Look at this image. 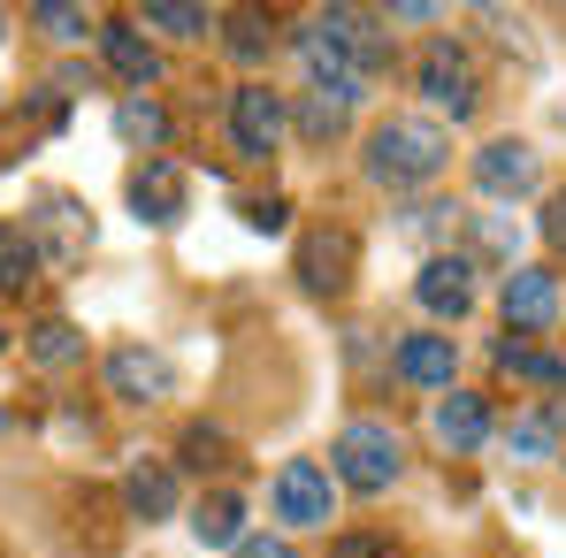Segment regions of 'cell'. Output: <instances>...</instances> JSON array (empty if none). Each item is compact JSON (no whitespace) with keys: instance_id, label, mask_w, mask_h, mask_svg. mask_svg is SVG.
Wrapping results in <instances>:
<instances>
[{"instance_id":"1","label":"cell","mask_w":566,"mask_h":558,"mask_svg":"<svg viewBox=\"0 0 566 558\" xmlns=\"http://www.w3.org/2000/svg\"><path fill=\"white\" fill-rule=\"evenodd\" d=\"M298 62L314 77V93H329L337 107H360L376 93V77L390 70V46H382L376 15L360 8H322L298 23Z\"/></svg>"},{"instance_id":"2","label":"cell","mask_w":566,"mask_h":558,"mask_svg":"<svg viewBox=\"0 0 566 558\" xmlns=\"http://www.w3.org/2000/svg\"><path fill=\"white\" fill-rule=\"evenodd\" d=\"M452 161V130L429 123V115H390L368 130V177L390 191H413V185H437Z\"/></svg>"},{"instance_id":"3","label":"cell","mask_w":566,"mask_h":558,"mask_svg":"<svg viewBox=\"0 0 566 558\" xmlns=\"http://www.w3.org/2000/svg\"><path fill=\"white\" fill-rule=\"evenodd\" d=\"M406 474V444L390 421H345L337 444H329V482L360 489V497H382L390 482Z\"/></svg>"},{"instance_id":"4","label":"cell","mask_w":566,"mask_h":558,"mask_svg":"<svg viewBox=\"0 0 566 558\" xmlns=\"http://www.w3.org/2000/svg\"><path fill=\"white\" fill-rule=\"evenodd\" d=\"M23 238H31L39 269H77V261L93 253V207H85V199H70V191H39V199H31Z\"/></svg>"},{"instance_id":"5","label":"cell","mask_w":566,"mask_h":558,"mask_svg":"<svg viewBox=\"0 0 566 558\" xmlns=\"http://www.w3.org/2000/svg\"><path fill=\"white\" fill-rule=\"evenodd\" d=\"M413 85H421V99H429L437 115H452V123H468L474 107H482V77H474L468 46H452V39H429V46H421Z\"/></svg>"},{"instance_id":"6","label":"cell","mask_w":566,"mask_h":558,"mask_svg":"<svg viewBox=\"0 0 566 558\" xmlns=\"http://www.w3.org/2000/svg\"><path fill=\"white\" fill-rule=\"evenodd\" d=\"M276 520L283 528H329L337 520V482L322 460H283L276 466Z\"/></svg>"},{"instance_id":"7","label":"cell","mask_w":566,"mask_h":558,"mask_svg":"<svg viewBox=\"0 0 566 558\" xmlns=\"http://www.w3.org/2000/svg\"><path fill=\"white\" fill-rule=\"evenodd\" d=\"M230 146L245 154V161H269L283 146V99L269 85H238L230 93Z\"/></svg>"},{"instance_id":"8","label":"cell","mask_w":566,"mask_h":558,"mask_svg":"<svg viewBox=\"0 0 566 558\" xmlns=\"http://www.w3.org/2000/svg\"><path fill=\"white\" fill-rule=\"evenodd\" d=\"M497 306H505V337H536V329L559 322V276L552 269H513Z\"/></svg>"},{"instance_id":"9","label":"cell","mask_w":566,"mask_h":558,"mask_svg":"<svg viewBox=\"0 0 566 558\" xmlns=\"http://www.w3.org/2000/svg\"><path fill=\"white\" fill-rule=\"evenodd\" d=\"M107 390L130 398V406H154V398H177V360L154 352V345H123L107 352Z\"/></svg>"},{"instance_id":"10","label":"cell","mask_w":566,"mask_h":558,"mask_svg":"<svg viewBox=\"0 0 566 558\" xmlns=\"http://www.w3.org/2000/svg\"><path fill=\"white\" fill-rule=\"evenodd\" d=\"M413 298H421L437 322H460V314L474 306V261L468 253H429L421 276H413Z\"/></svg>"},{"instance_id":"11","label":"cell","mask_w":566,"mask_h":558,"mask_svg":"<svg viewBox=\"0 0 566 558\" xmlns=\"http://www.w3.org/2000/svg\"><path fill=\"white\" fill-rule=\"evenodd\" d=\"M474 185L490 191V199H528L536 191V146L528 138H490L474 154Z\"/></svg>"},{"instance_id":"12","label":"cell","mask_w":566,"mask_h":558,"mask_svg":"<svg viewBox=\"0 0 566 558\" xmlns=\"http://www.w3.org/2000/svg\"><path fill=\"white\" fill-rule=\"evenodd\" d=\"M390 368H398V382H413V390H452V375H460V345L437 337V329H421V337H398Z\"/></svg>"},{"instance_id":"13","label":"cell","mask_w":566,"mask_h":558,"mask_svg":"<svg viewBox=\"0 0 566 558\" xmlns=\"http://www.w3.org/2000/svg\"><path fill=\"white\" fill-rule=\"evenodd\" d=\"M130 214L138 222H154V230H169L177 214H185V169L161 154V161H146L138 177H130Z\"/></svg>"},{"instance_id":"14","label":"cell","mask_w":566,"mask_h":558,"mask_svg":"<svg viewBox=\"0 0 566 558\" xmlns=\"http://www.w3.org/2000/svg\"><path fill=\"white\" fill-rule=\"evenodd\" d=\"M298 276H306V291H345L353 283V230H314L298 245Z\"/></svg>"},{"instance_id":"15","label":"cell","mask_w":566,"mask_h":558,"mask_svg":"<svg viewBox=\"0 0 566 558\" xmlns=\"http://www.w3.org/2000/svg\"><path fill=\"white\" fill-rule=\"evenodd\" d=\"M437 444H452V452H482V444H490V398H474V390H444V398H437Z\"/></svg>"},{"instance_id":"16","label":"cell","mask_w":566,"mask_h":558,"mask_svg":"<svg viewBox=\"0 0 566 558\" xmlns=\"http://www.w3.org/2000/svg\"><path fill=\"white\" fill-rule=\"evenodd\" d=\"M177 497H185V489H177V466L169 460H138L130 474H123V505H130L138 520H169Z\"/></svg>"},{"instance_id":"17","label":"cell","mask_w":566,"mask_h":558,"mask_svg":"<svg viewBox=\"0 0 566 558\" xmlns=\"http://www.w3.org/2000/svg\"><path fill=\"white\" fill-rule=\"evenodd\" d=\"M99 54H107V70H115V77H130L138 93L161 77V54H154V39H146L138 23H107V31H99Z\"/></svg>"},{"instance_id":"18","label":"cell","mask_w":566,"mask_h":558,"mask_svg":"<svg viewBox=\"0 0 566 558\" xmlns=\"http://www.w3.org/2000/svg\"><path fill=\"white\" fill-rule=\"evenodd\" d=\"M115 138H123V146H138L146 161H161V146H169V107H161V99H146V93H130L123 107H115Z\"/></svg>"},{"instance_id":"19","label":"cell","mask_w":566,"mask_h":558,"mask_svg":"<svg viewBox=\"0 0 566 558\" xmlns=\"http://www.w3.org/2000/svg\"><path fill=\"white\" fill-rule=\"evenodd\" d=\"M191 536H199L207 551H238V544H245V505H238L230 489L199 497V505H191Z\"/></svg>"},{"instance_id":"20","label":"cell","mask_w":566,"mask_h":558,"mask_svg":"<svg viewBox=\"0 0 566 558\" xmlns=\"http://www.w3.org/2000/svg\"><path fill=\"white\" fill-rule=\"evenodd\" d=\"M505 444H513V460H559V444H566V406L552 398V406H536V413H521Z\"/></svg>"},{"instance_id":"21","label":"cell","mask_w":566,"mask_h":558,"mask_svg":"<svg viewBox=\"0 0 566 558\" xmlns=\"http://www.w3.org/2000/svg\"><path fill=\"white\" fill-rule=\"evenodd\" d=\"M497 368L521 375V382H544V390H559V382H566L559 352H536V345H521V337H505V345H497Z\"/></svg>"},{"instance_id":"22","label":"cell","mask_w":566,"mask_h":558,"mask_svg":"<svg viewBox=\"0 0 566 558\" xmlns=\"http://www.w3.org/2000/svg\"><path fill=\"white\" fill-rule=\"evenodd\" d=\"M31 360H39V368H70V360H85V337H77L70 322L46 314V322L31 329Z\"/></svg>"},{"instance_id":"23","label":"cell","mask_w":566,"mask_h":558,"mask_svg":"<svg viewBox=\"0 0 566 558\" xmlns=\"http://www.w3.org/2000/svg\"><path fill=\"white\" fill-rule=\"evenodd\" d=\"M31 276H39V253H31L23 222H0V291H23Z\"/></svg>"},{"instance_id":"24","label":"cell","mask_w":566,"mask_h":558,"mask_svg":"<svg viewBox=\"0 0 566 558\" xmlns=\"http://www.w3.org/2000/svg\"><path fill=\"white\" fill-rule=\"evenodd\" d=\"M146 31H169V39H207V31H214V15H207V8H191V0H154V8H146Z\"/></svg>"},{"instance_id":"25","label":"cell","mask_w":566,"mask_h":558,"mask_svg":"<svg viewBox=\"0 0 566 558\" xmlns=\"http://www.w3.org/2000/svg\"><path fill=\"white\" fill-rule=\"evenodd\" d=\"M345 115H353V107H337L329 93H306V99H298V130H306L314 146H322V138H337V130H345Z\"/></svg>"},{"instance_id":"26","label":"cell","mask_w":566,"mask_h":558,"mask_svg":"<svg viewBox=\"0 0 566 558\" xmlns=\"http://www.w3.org/2000/svg\"><path fill=\"white\" fill-rule=\"evenodd\" d=\"M31 23H46L54 39H85V31H93V15H85V8H62V0H46V8H31Z\"/></svg>"},{"instance_id":"27","label":"cell","mask_w":566,"mask_h":558,"mask_svg":"<svg viewBox=\"0 0 566 558\" xmlns=\"http://www.w3.org/2000/svg\"><path fill=\"white\" fill-rule=\"evenodd\" d=\"M474 245H482V253H497V261H513V245H521V230H513L505 214H482V222H474Z\"/></svg>"},{"instance_id":"28","label":"cell","mask_w":566,"mask_h":558,"mask_svg":"<svg viewBox=\"0 0 566 558\" xmlns=\"http://www.w3.org/2000/svg\"><path fill=\"white\" fill-rule=\"evenodd\" d=\"M245 222H253V230H283V222H291V199H276V191H269V199H245Z\"/></svg>"},{"instance_id":"29","label":"cell","mask_w":566,"mask_h":558,"mask_svg":"<svg viewBox=\"0 0 566 558\" xmlns=\"http://www.w3.org/2000/svg\"><path fill=\"white\" fill-rule=\"evenodd\" d=\"M230 46H238V54L253 62V54L269 46V23H261V15H238V31H230Z\"/></svg>"},{"instance_id":"30","label":"cell","mask_w":566,"mask_h":558,"mask_svg":"<svg viewBox=\"0 0 566 558\" xmlns=\"http://www.w3.org/2000/svg\"><path fill=\"white\" fill-rule=\"evenodd\" d=\"M185 460L191 466H222V436H214V429H191V436H185Z\"/></svg>"},{"instance_id":"31","label":"cell","mask_w":566,"mask_h":558,"mask_svg":"<svg viewBox=\"0 0 566 558\" xmlns=\"http://www.w3.org/2000/svg\"><path fill=\"white\" fill-rule=\"evenodd\" d=\"M230 558H298V551H291L283 536H245V544H238Z\"/></svg>"},{"instance_id":"32","label":"cell","mask_w":566,"mask_h":558,"mask_svg":"<svg viewBox=\"0 0 566 558\" xmlns=\"http://www.w3.org/2000/svg\"><path fill=\"white\" fill-rule=\"evenodd\" d=\"M337 558H390V536H345Z\"/></svg>"},{"instance_id":"33","label":"cell","mask_w":566,"mask_h":558,"mask_svg":"<svg viewBox=\"0 0 566 558\" xmlns=\"http://www.w3.org/2000/svg\"><path fill=\"white\" fill-rule=\"evenodd\" d=\"M544 238L566 253V191H552V207H544Z\"/></svg>"}]
</instances>
